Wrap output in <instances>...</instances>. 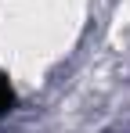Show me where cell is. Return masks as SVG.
<instances>
[{
    "mask_svg": "<svg viewBox=\"0 0 130 133\" xmlns=\"http://www.w3.org/2000/svg\"><path fill=\"white\" fill-rule=\"evenodd\" d=\"M11 101H15V94H11V83H7V79L0 76V115H7Z\"/></svg>",
    "mask_w": 130,
    "mask_h": 133,
    "instance_id": "obj_1",
    "label": "cell"
}]
</instances>
